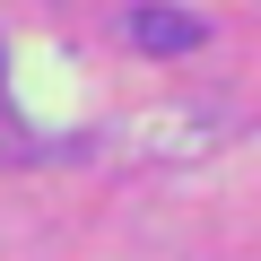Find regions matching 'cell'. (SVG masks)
<instances>
[{"label":"cell","mask_w":261,"mask_h":261,"mask_svg":"<svg viewBox=\"0 0 261 261\" xmlns=\"http://www.w3.org/2000/svg\"><path fill=\"white\" fill-rule=\"evenodd\" d=\"M122 27H130V44H148V53H200V35H209V27L183 18V9H130Z\"/></svg>","instance_id":"6da1fadb"}]
</instances>
